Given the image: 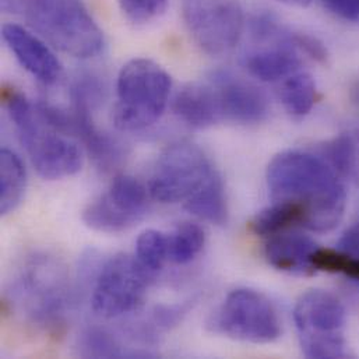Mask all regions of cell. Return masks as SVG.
<instances>
[{
    "label": "cell",
    "instance_id": "ac0fdd59",
    "mask_svg": "<svg viewBox=\"0 0 359 359\" xmlns=\"http://www.w3.org/2000/svg\"><path fill=\"white\" fill-rule=\"evenodd\" d=\"M186 210L200 219L214 225H225L228 221V205L224 183L217 174L208 183L184 201Z\"/></svg>",
    "mask_w": 359,
    "mask_h": 359
},
{
    "label": "cell",
    "instance_id": "7a4b0ae2",
    "mask_svg": "<svg viewBox=\"0 0 359 359\" xmlns=\"http://www.w3.org/2000/svg\"><path fill=\"white\" fill-rule=\"evenodd\" d=\"M1 8L66 55L93 59L104 50V32L83 0H1Z\"/></svg>",
    "mask_w": 359,
    "mask_h": 359
},
{
    "label": "cell",
    "instance_id": "ba28073f",
    "mask_svg": "<svg viewBox=\"0 0 359 359\" xmlns=\"http://www.w3.org/2000/svg\"><path fill=\"white\" fill-rule=\"evenodd\" d=\"M217 174L211 160L197 144L174 143L160 156L149 193L161 203L187 201Z\"/></svg>",
    "mask_w": 359,
    "mask_h": 359
},
{
    "label": "cell",
    "instance_id": "d6986e66",
    "mask_svg": "<svg viewBox=\"0 0 359 359\" xmlns=\"http://www.w3.org/2000/svg\"><path fill=\"white\" fill-rule=\"evenodd\" d=\"M297 225L305 226V211L290 201H273L252 219L250 229L259 236L270 238Z\"/></svg>",
    "mask_w": 359,
    "mask_h": 359
},
{
    "label": "cell",
    "instance_id": "603a6c76",
    "mask_svg": "<svg viewBox=\"0 0 359 359\" xmlns=\"http://www.w3.org/2000/svg\"><path fill=\"white\" fill-rule=\"evenodd\" d=\"M312 267L315 271L340 274L359 283V257L340 248H318L312 256Z\"/></svg>",
    "mask_w": 359,
    "mask_h": 359
},
{
    "label": "cell",
    "instance_id": "6da1fadb",
    "mask_svg": "<svg viewBox=\"0 0 359 359\" xmlns=\"http://www.w3.org/2000/svg\"><path fill=\"white\" fill-rule=\"evenodd\" d=\"M266 180L273 201H290L305 211L304 228L309 231L329 232L344 217L346 187L322 156L280 153L270 161Z\"/></svg>",
    "mask_w": 359,
    "mask_h": 359
},
{
    "label": "cell",
    "instance_id": "3957f363",
    "mask_svg": "<svg viewBox=\"0 0 359 359\" xmlns=\"http://www.w3.org/2000/svg\"><path fill=\"white\" fill-rule=\"evenodd\" d=\"M3 101L18 140L41 178L63 180L81 171L83 150L72 136L48 125L36 105H32L22 94L3 90Z\"/></svg>",
    "mask_w": 359,
    "mask_h": 359
},
{
    "label": "cell",
    "instance_id": "9a60e30c",
    "mask_svg": "<svg viewBox=\"0 0 359 359\" xmlns=\"http://www.w3.org/2000/svg\"><path fill=\"white\" fill-rule=\"evenodd\" d=\"M174 112L193 129H207L222 122L218 101L208 80L184 86L174 100Z\"/></svg>",
    "mask_w": 359,
    "mask_h": 359
},
{
    "label": "cell",
    "instance_id": "9c48e42d",
    "mask_svg": "<svg viewBox=\"0 0 359 359\" xmlns=\"http://www.w3.org/2000/svg\"><path fill=\"white\" fill-rule=\"evenodd\" d=\"M180 7L190 36L204 53L222 56L239 43L245 28L239 0H180Z\"/></svg>",
    "mask_w": 359,
    "mask_h": 359
},
{
    "label": "cell",
    "instance_id": "f546056e",
    "mask_svg": "<svg viewBox=\"0 0 359 359\" xmlns=\"http://www.w3.org/2000/svg\"><path fill=\"white\" fill-rule=\"evenodd\" d=\"M348 97H350L351 104H353L357 109H359V79L351 84V87H350V90H348Z\"/></svg>",
    "mask_w": 359,
    "mask_h": 359
},
{
    "label": "cell",
    "instance_id": "cb8c5ba5",
    "mask_svg": "<svg viewBox=\"0 0 359 359\" xmlns=\"http://www.w3.org/2000/svg\"><path fill=\"white\" fill-rule=\"evenodd\" d=\"M319 156L325 158V161L336 171V174L341 178H347L351 175L357 161V149L351 136L340 135L319 149Z\"/></svg>",
    "mask_w": 359,
    "mask_h": 359
},
{
    "label": "cell",
    "instance_id": "30bf717a",
    "mask_svg": "<svg viewBox=\"0 0 359 359\" xmlns=\"http://www.w3.org/2000/svg\"><path fill=\"white\" fill-rule=\"evenodd\" d=\"M154 276L136 257L118 255L98 273L91 295L93 311L105 319L135 312L143 304Z\"/></svg>",
    "mask_w": 359,
    "mask_h": 359
},
{
    "label": "cell",
    "instance_id": "4316f807",
    "mask_svg": "<svg viewBox=\"0 0 359 359\" xmlns=\"http://www.w3.org/2000/svg\"><path fill=\"white\" fill-rule=\"evenodd\" d=\"M287 42L290 45H292L301 55H306L308 57H311L316 62L323 63V62L327 60L329 53H327V49H326L325 43L313 35L288 29Z\"/></svg>",
    "mask_w": 359,
    "mask_h": 359
},
{
    "label": "cell",
    "instance_id": "52a82bcc",
    "mask_svg": "<svg viewBox=\"0 0 359 359\" xmlns=\"http://www.w3.org/2000/svg\"><path fill=\"white\" fill-rule=\"evenodd\" d=\"M208 327L232 340L269 344L280 339L283 327L278 311L262 292L238 288L226 295L208 322Z\"/></svg>",
    "mask_w": 359,
    "mask_h": 359
},
{
    "label": "cell",
    "instance_id": "277c9868",
    "mask_svg": "<svg viewBox=\"0 0 359 359\" xmlns=\"http://www.w3.org/2000/svg\"><path fill=\"white\" fill-rule=\"evenodd\" d=\"M172 90L168 72L150 59H133L119 72L112 121L122 132H139L163 116Z\"/></svg>",
    "mask_w": 359,
    "mask_h": 359
},
{
    "label": "cell",
    "instance_id": "5bb4252c",
    "mask_svg": "<svg viewBox=\"0 0 359 359\" xmlns=\"http://www.w3.org/2000/svg\"><path fill=\"white\" fill-rule=\"evenodd\" d=\"M319 246L306 235L299 232L284 231L274 236H270L264 256L270 266L277 270L292 274H312V256Z\"/></svg>",
    "mask_w": 359,
    "mask_h": 359
},
{
    "label": "cell",
    "instance_id": "5b68a950",
    "mask_svg": "<svg viewBox=\"0 0 359 359\" xmlns=\"http://www.w3.org/2000/svg\"><path fill=\"white\" fill-rule=\"evenodd\" d=\"M302 353L306 358H346L347 313L341 301L329 291L311 290L294 309Z\"/></svg>",
    "mask_w": 359,
    "mask_h": 359
},
{
    "label": "cell",
    "instance_id": "7c38bea8",
    "mask_svg": "<svg viewBox=\"0 0 359 359\" xmlns=\"http://www.w3.org/2000/svg\"><path fill=\"white\" fill-rule=\"evenodd\" d=\"M207 80L214 88L222 122L250 126L262 123L267 118L269 98L253 83L226 70H217Z\"/></svg>",
    "mask_w": 359,
    "mask_h": 359
},
{
    "label": "cell",
    "instance_id": "4fadbf2b",
    "mask_svg": "<svg viewBox=\"0 0 359 359\" xmlns=\"http://www.w3.org/2000/svg\"><path fill=\"white\" fill-rule=\"evenodd\" d=\"M1 36L18 63L34 79L46 86L60 80L62 63L39 35L22 25L7 22L1 28Z\"/></svg>",
    "mask_w": 359,
    "mask_h": 359
},
{
    "label": "cell",
    "instance_id": "4dcf8cb0",
    "mask_svg": "<svg viewBox=\"0 0 359 359\" xmlns=\"http://www.w3.org/2000/svg\"><path fill=\"white\" fill-rule=\"evenodd\" d=\"M280 3H284V4H288V6H297V7H305L308 6L312 0H277Z\"/></svg>",
    "mask_w": 359,
    "mask_h": 359
},
{
    "label": "cell",
    "instance_id": "484cf974",
    "mask_svg": "<svg viewBox=\"0 0 359 359\" xmlns=\"http://www.w3.org/2000/svg\"><path fill=\"white\" fill-rule=\"evenodd\" d=\"M80 348L84 357L93 358H116L125 355L116 340L100 329L87 330L80 339Z\"/></svg>",
    "mask_w": 359,
    "mask_h": 359
},
{
    "label": "cell",
    "instance_id": "d4e9b609",
    "mask_svg": "<svg viewBox=\"0 0 359 359\" xmlns=\"http://www.w3.org/2000/svg\"><path fill=\"white\" fill-rule=\"evenodd\" d=\"M125 18L135 25H147L160 20L168 8V0H116Z\"/></svg>",
    "mask_w": 359,
    "mask_h": 359
},
{
    "label": "cell",
    "instance_id": "e0dca14e",
    "mask_svg": "<svg viewBox=\"0 0 359 359\" xmlns=\"http://www.w3.org/2000/svg\"><path fill=\"white\" fill-rule=\"evenodd\" d=\"M278 95L288 115L302 119L311 114L318 101V87L309 73L299 70L281 81Z\"/></svg>",
    "mask_w": 359,
    "mask_h": 359
},
{
    "label": "cell",
    "instance_id": "8fae6325",
    "mask_svg": "<svg viewBox=\"0 0 359 359\" xmlns=\"http://www.w3.org/2000/svg\"><path fill=\"white\" fill-rule=\"evenodd\" d=\"M149 193L142 182L118 175L108 190L83 211V221L94 231L116 233L129 229L147 212Z\"/></svg>",
    "mask_w": 359,
    "mask_h": 359
},
{
    "label": "cell",
    "instance_id": "83f0119b",
    "mask_svg": "<svg viewBox=\"0 0 359 359\" xmlns=\"http://www.w3.org/2000/svg\"><path fill=\"white\" fill-rule=\"evenodd\" d=\"M322 3L339 18L359 25V0H322Z\"/></svg>",
    "mask_w": 359,
    "mask_h": 359
},
{
    "label": "cell",
    "instance_id": "f1b7e54d",
    "mask_svg": "<svg viewBox=\"0 0 359 359\" xmlns=\"http://www.w3.org/2000/svg\"><path fill=\"white\" fill-rule=\"evenodd\" d=\"M340 249L359 257V221L350 225L339 241Z\"/></svg>",
    "mask_w": 359,
    "mask_h": 359
},
{
    "label": "cell",
    "instance_id": "2e32d148",
    "mask_svg": "<svg viewBox=\"0 0 359 359\" xmlns=\"http://www.w3.org/2000/svg\"><path fill=\"white\" fill-rule=\"evenodd\" d=\"M243 66L257 80L277 83L302 70V59L292 45L280 42L248 53L243 59Z\"/></svg>",
    "mask_w": 359,
    "mask_h": 359
},
{
    "label": "cell",
    "instance_id": "8992f818",
    "mask_svg": "<svg viewBox=\"0 0 359 359\" xmlns=\"http://www.w3.org/2000/svg\"><path fill=\"white\" fill-rule=\"evenodd\" d=\"M13 297L29 320L59 326L70 302V287L60 264L48 256L27 262L13 287Z\"/></svg>",
    "mask_w": 359,
    "mask_h": 359
},
{
    "label": "cell",
    "instance_id": "44dd1931",
    "mask_svg": "<svg viewBox=\"0 0 359 359\" xmlns=\"http://www.w3.org/2000/svg\"><path fill=\"white\" fill-rule=\"evenodd\" d=\"M137 262L153 276L158 273L170 260V238L161 231L147 229L142 232L136 242Z\"/></svg>",
    "mask_w": 359,
    "mask_h": 359
},
{
    "label": "cell",
    "instance_id": "ffe728a7",
    "mask_svg": "<svg viewBox=\"0 0 359 359\" xmlns=\"http://www.w3.org/2000/svg\"><path fill=\"white\" fill-rule=\"evenodd\" d=\"M27 186V172L21 158L11 150L0 153V212L15 210L21 203Z\"/></svg>",
    "mask_w": 359,
    "mask_h": 359
},
{
    "label": "cell",
    "instance_id": "7402d4cb",
    "mask_svg": "<svg viewBox=\"0 0 359 359\" xmlns=\"http://www.w3.org/2000/svg\"><path fill=\"white\" fill-rule=\"evenodd\" d=\"M170 260L175 264L193 262L203 250L205 235L201 226L193 222H183L170 236Z\"/></svg>",
    "mask_w": 359,
    "mask_h": 359
}]
</instances>
